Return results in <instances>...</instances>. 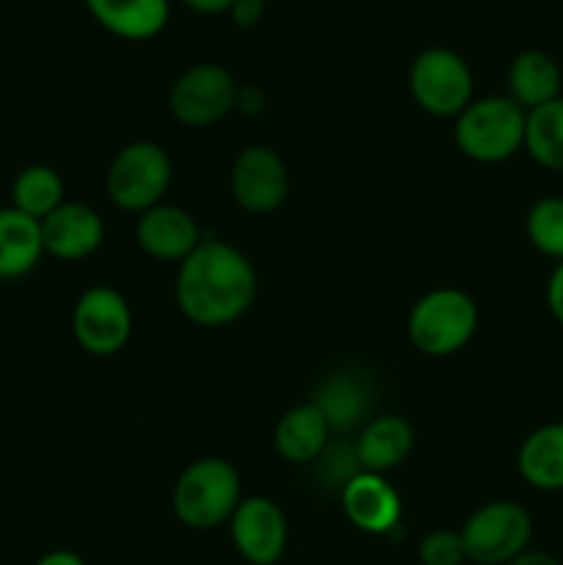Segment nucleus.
I'll return each instance as SVG.
<instances>
[{
    "instance_id": "obj_17",
    "label": "nucleus",
    "mask_w": 563,
    "mask_h": 565,
    "mask_svg": "<svg viewBox=\"0 0 563 565\" xmlns=\"http://www.w3.org/2000/svg\"><path fill=\"white\" fill-rule=\"evenodd\" d=\"M414 447V430L397 414H381L373 417L357 439V456L362 463V472L384 475L390 469L401 467Z\"/></svg>"
},
{
    "instance_id": "obj_14",
    "label": "nucleus",
    "mask_w": 563,
    "mask_h": 565,
    "mask_svg": "<svg viewBox=\"0 0 563 565\" xmlns=\"http://www.w3.org/2000/svg\"><path fill=\"white\" fill-rule=\"evenodd\" d=\"M136 241L144 254L160 263H182L204 241L196 218L174 204H155L138 215Z\"/></svg>"
},
{
    "instance_id": "obj_26",
    "label": "nucleus",
    "mask_w": 563,
    "mask_h": 565,
    "mask_svg": "<svg viewBox=\"0 0 563 565\" xmlns=\"http://www.w3.org/2000/svg\"><path fill=\"white\" fill-rule=\"evenodd\" d=\"M419 563L423 565H461L467 563L461 533L456 530H434L425 535L417 546Z\"/></svg>"
},
{
    "instance_id": "obj_25",
    "label": "nucleus",
    "mask_w": 563,
    "mask_h": 565,
    "mask_svg": "<svg viewBox=\"0 0 563 565\" xmlns=\"http://www.w3.org/2000/svg\"><path fill=\"white\" fill-rule=\"evenodd\" d=\"M315 472H318V480H323L331 489H346V483H351V480L362 472V463H359L357 456V441H329V445L323 447V452L315 458Z\"/></svg>"
},
{
    "instance_id": "obj_23",
    "label": "nucleus",
    "mask_w": 563,
    "mask_h": 565,
    "mask_svg": "<svg viewBox=\"0 0 563 565\" xmlns=\"http://www.w3.org/2000/svg\"><path fill=\"white\" fill-rule=\"evenodd\" d=\"M61 204H64V180L50 166H28V169H22L14 177V185H11V207L20 210V213L42 221L53 210H59Z\"/></svg>"
},
{
    "instance_id": "obj_13",
    "label": "nucleus",
    "mask_w": 563,
    "mask_h": 565,
    "mask_svg": "<svg viewBox=\"0 0 563 565\" xmlns=\"http://www.w3.org/2000/svg\"><path fill=\"white\" fill-rule=\"evenodd\" d=\"M315 406L326 417L331 430L346 434V430L364 428L370 423V412L375 406V381L368 370L348 367L340 373H331L315 392Z\"/></svg>"
},
{
    "instance_id": "obj_22",
    "label": "nucleus",
    "mask_w": 563,
    "mask_h": 565,
    "mask_svg": "<svg viewBox=\"0 0 563 565\" xmlns=\"http://www.w3.org/2000/svg\"><path fill=\"white\" fill-rule=\"evenodd\" d=\"M524 152L550 171H563V97L528 110Z\"/></svg>"
},
{
    "instance_id": "obj_5",
    "label": "nucleus",
    "mask_w": 563,
    "mask_h": 565,
    "mask_svg": "<svg viewBox=\"0 0 563 565\" xmlns=\"http://www.w3.org/2000/svg\"><path fill=\"white\" fill-rule=\"evenodd\" d=\"M171 185V158L152 141H132L116 152L105 174V188L116 207L147 213L163 202Z\"/></svg>"
},
{
    "instance_id": "obj_21",
    "label": "nucleus",
    "mask_w": 563,
    "mask_h": 565,
    "mask_svg": "<svg viewBox=\"0 0 563 565\" xmlns=\"http://www.w3.org/2000/svg\"><path fill=\"white\" fill-rule=\"evenodd\" d=\"M44 254L42 226L14 207L0 210V279L31 274Z\"/></svg>"
},
{
    "instance_id": "obj_32",
    "label": "nucleus",
    "mask_w": 563,
    "mask_h": 565,
    "mask_svg": "<svg viewBox=\"0 0 563 565\" xmlns=\"http://www.w3.org/2000/svg\"><path fill=\"white\" fill-rule=\"evenodd\" d=\"M508 565H563L557 557L546 555V552H535V550H524L522 555L513 557Z\"/></svg>"
},
{
    "instance_id": "obj_8",
    "label": "nucleus",
    "mask_w": 563,
    "mask_h": 565,
    "mask_svg": "<svg viewBox=\"0 0 563 565\" xmlns=\"http://www.w3.org/2000/svg\"><path fill=\"white\" fill-rule=\"evenodd\" d=\"M132 331V312L116 287H88L72 309V334L92 356H114L127 345Z\"/></svg>"
},
{
    "instance_id": "obj_19",
    "label": "nucleus",
    "mask_w": 563,
    "mask_h": 565,
    "mask_svg": "<svg viewBox=\"0 0 563 565\" xmlns=\"http://www.w3.org/2000/svg\"><path fill=\"white\" fill-rule=\"evenodd\" d=\"M517 469L535 491H563V423L535 428L522 441Z\"/></svg>"
},
{
    "instance_id": "obj_1",
    "label": "nucleus",
    "mask_w": 563,
    "mask_h": 565,
    "mask_svg": "<svg viewBox=\"0 0 563 565\" xmlns=\"http://www.w3.org/2000/svg\"><path fill=\"white\" fill-rule=\"evenodd\" d=\"M174 296L191 323L219 329L248 312L257 296V274L235 246L202 241L180 263Z\"/></svg>"
},
{
    "instance_id": "obj_12",
    "label": "nucleus",
    "mask_w": 563,
    "mask_h": 565,
    "mask_svg": "<svg viewBox=\"0 0 563 565\" xmlns=\"http://www.w3.org/2000/svg\"><path fill=\"white\" fill-rule=\"evenodd\" d=\"M39 226H42L44 254L64 263L92 257L105 241L103 215L83 202H64L47 218L39 221Z\"/></svg>"
},
{
    "instance_id": "obj_20",
    "label": "nucleus",
    "mask_w": 563,
    "mask_h": 565,
    "mask_svg": "<svg viewBox=\"0 0 563 565\" xmlns=\"http://www.w3.org/2000/svg\"><path fill=\"white\" fill-rule=\"evenodd\" d=\"M508 86H511V99L519 108L533 110L561 97L563 70L544 50H524L508 70Z\"/></svg>"
},
{
    "instance_id": "obj_6",
    "label": "nucleus",
    "mask_w": 563,
    "mask_h": 565,
    "mask_svg": "<svg viewBox=\"0 0 563 565\" xmlns=\"http://www.w3.org/2000/svg\"><path fill=\"white\" fill-rule=\"evenodd\" d=\"M467 561L478 565H508L522 555L533 539V519L513 500H495L480 505L458 530Z\"/></svg>"
},
{
    "instance_id": "obj_27",
    "label": "nucleus",
    "mask_w": 563,
    "mask_h": 565,
    "mask_svg": "<svg viewBox=\"0 0 563 565\" xmlns=\"http://www.w3.org/2000/svg\"><path fill=\"white\" fill-rule=\"evenodd\" d=\"M265 14V0H235L230 9L232 22L237 28H254Z\"/></svg>"
},
{
    "instance_id": "obj_28",
    "label": "nucleus",
    "mask_w": 563,
    "mask_h": 565,
    "mask_svg": "<svg viewBox=\"0 0 563 565\" xmlns=\"http://www.w3.org/2000/svg\"><path fill=\"white\" fill-rule=\"evenodd\" d=\"M546 307H550L552 318L563 326V263L555 265L546 281Z\"/></svg>"
},
{
    "instance_id": "obj_2",
    "label": "nucleus",
    "mask_w": 563,
    "mask_h": 565,
    "mask_svg": "<svg viewBox=\"0 0 563 565\" xmlns=\"http://www.w3.org/2000/svg\"><path fill=\"white\" fill-rule=\"evenodd\" d=\"M241 500V475L226 458L215 456L188 463L171 491L177 519L191 530H213L230 522Z\"/></svg>"
},
{
    "instance_id": "obj_7",
    "label": "nucleus",
    "mask_w": 563,
    "mask_h": 565,
    "mask_svg": "<svg viewBox=\"0 0 563 565\" xmlns=\"http://www.w3.org/2000/svg\"><path fill=\"white\" fill-rule=\"evenodd\" d=\"M472 70L450 47H428L412 61L408 92L414 103L436 119H456L472 103Z\"/></svg>"
},
{
    "instance_id": "obj_9",
    "label": "nucleus",
    "mask_w": 563,
    "mask_h": 565,
    "mask_svg": "<svg viewBox=\"0 0 563 565\" xmlns=\"http://www.w3.org/2000/svg\"><path fill=\"white\" fill-rule=\"evenodd\" d=\"M237 83L221 64H193L169 92V108L185 127H210L235 110Z\"/></svg>"
},
{
    "instance_id": "obj_24",
    "label": "nucleus",
    "mask_w": 563,
    "mask_h": 565,
    "mask_svg": "<svg viewBox=\"0 0 563 565\" xmlns=\"http://www.w3.org/2000/svg\"><path fill=\"white\" fill-rule=\"evenodd\" d=\"M524 232L535 252L563 263V196H541L530 204Z\"/></svg>"
},
{
    "instance_id": "obj_3",
    "label": "nucleus",
    "mask_w": 563,
    "mask_h": 565,
    "mask_svg": "<svg viewBox=\"0 0 563 565\" xmlns=\"http://www.w3.org/2000/svg\"><path fill=\"white\" fill-rule=\"evenodd\" d=\"M406 331L412 345L425 356H453L478 331V303L458 287H436L414 303Z\"/></svg>"
},
{
    "instance_id": "obj_15",
    "label": "nucleus",
    "mask_w": 563,
    "mask_h": 565,
    "mask_svg": "<svg viewBox=\"0 0 563 565\" xmlns=\"http://www.w3.org/2000/svg\"><path fill=\"white\" fill-rule=\"evenodd\" d=\"M340 502L348 522L362 533L386 535L401 522V497L392 489V483H386L384 475L359 472L340 491Z\"/></svg>"
},
{
    "instance_id": "obj_31",
    "label": "nucleus",
    "mask_w": 563,
    "mask_h": 565,
    "mask_svg": "<svg viewBox=\"0 0 563 565\" xmlns=\"http://www.w3.org/2000/svg\"><path fill=\"white\" fill-rule=\"evenodd\" d=\"M33 565H86V561L72 550H53L47 552V555L39 557Z\"/></svg>"
},
{
    "instance_id": "obj_30",
    "label": "nucleus",
    "mask_w": 563,
    "mask_h": 565,
    "mask_svg": "<svg viewBox=\"0 0 563 565\" xmlns=\"http://www.w3.org/2000/svg\"><path fill=\"white\" fill-rule=\"evenodd\" d=\"M180 3L196 14H230L235 0H180Z\"/></svg>"
},
{
    "instance_id": "obj_11",
    "label": "nucleus",
    "mask_w": 563,
    "mask_h": 565,
    "mask_svg": "<svg viewBox=\"0 0 563 565\" xmlns=\"http://www.w3.org/2000/svg\"><path fill=\"white\" fill-rule=\"evenodd\" d=\"M230 535L237 555L252 565H274L285 555L287 519L268 497H246L230 519Z\"/></svg>"
},
{
    "instance_id": "obj_29",
    "label": "nucleus",
    "mask_w": 563,
    "mask_h": 565,
    "mask_svg": "<svg viewBox=\"0 0 563 565\" xmlns=\"http://www.w3.org/2000/svg\"><path fill=\"white\" fill-rule=\"evenodd\" d=\"M263 108H265V97L259 88L237 86L235 110H241V114H246V116H257V114H263Z\"/></svg>"
},
{
    "instance_id": "obj_10",
    "label": "nucleus",
    "mask_w": 563,
    "mask_h": 565,
    "mask_svg": "<svg viewBox=\"0 0 563 565\" xmlns=\"http://www.w3.org/2000/svg\"><path fill=\"white\" fill-rule=\"evenodd\" d=\"M287 188H290V177H287L285 160L270 147L254 143V147L243 149L235 158V163H232V199L246 213H274L287 199Z\"/></svg>"
},
{
    "instance_id": "obj_4",
    "label": "nucleus",
    "mask_w": 563,
    "mask_h": 565,
    "mask_svg": "<svg viewBox=\"0 0 563 565\" xmlns=\"http://www.w3.org/2000/svg\"><path fill=\"white\" fill-rule=\"evenodd\" d=\"M528 110L511 97L472 99L456 116V143L475 163H502L524 147Z\"/></svg>"
},
{
    "instance_id": "obj_18",
    "label": "nucleus",
    "mask_w": 563,
    "mask_h": 565,
    "mask_svg": "<svg viewBox=\"0 0 563 565\" xmlns=\"http://www.w3.org/2000/svg\"><path fill=\"white\" fill-rule=\"evenodd\" d=\"M331 441V428L315 403H301L282 414L274 428V447L285 461L315 463Z\"/></svg>"
},
{
    "instance_id": "obj_16",
    "label": "nucleus",
    "mask_w": 563,
    "mask_h": 565,
    "mask_svg": "<svg viewBox=\"0 0 563 565\" xmlns=\"http://www.w3.org/2000/svg\"><path fill=\"white\" fill-rule=\"evenodd\" d=\"M88 14L114 36L147 42L169 25V0H83Z\"/></svg>"
}]
</instances>
